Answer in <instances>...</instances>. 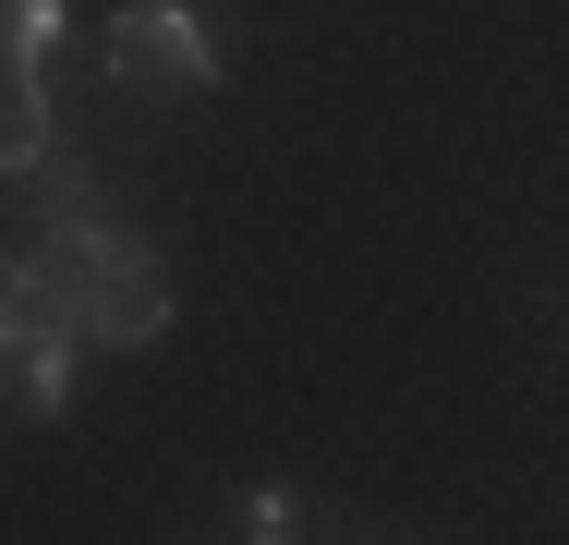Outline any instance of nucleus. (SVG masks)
<instances>
[{"mask_svg":"<svg viewBox=\"0 0 569 545\" xmlns=\"http://www.w3.org/2000/svg\"><path fill=\"white\" fill-rule=\"evenodd\" d=\"M49 37H61V0H12V61H24V73L49 61Z\"/></svg>","mask_w":569,"mask_h":545,"instance_id":"20e7f679","label":"nucleus"},{"mask_svg":"<svg viewBox=\"0 0 569 545\" xmlns=\"http://www.w3.org/2000/svg\"><path fill=\"white\" fill-rule=\"evenodd\" d=\"M0 146H12V170H37V158H49V86H37L24 61H12V133H0Z\"/></svg>","mask_w":569,"mask_h":545,"instance_id":"7ed1b4c3","label":"nucleus"},{"mask_svg":"<svg viewBox=\"0 0 569 545\" xmlns=\"http://www.w3.org/2000/svg\"><path fill=\"white\" fill-rule=\"evenodd\" d=\"M242 534H254V545H291L303 522H291V497H279V485H254V497H242Z\"/></svg>","mask_w":569,"mask_h":545,"instance_id":"39448f33","label":"nucleus"},{"mask_svg":"<svg viewBox=\"0 0 569 545\" xmlns=\"http://www.w3.org/2000/svg\"><path fill=\"white\" fill-rule=\"evenodd\" d=\"M110 73L121 86H219V49H207V24L182 12V0H121V24H110Z\"/></svg>","mask_w":569,"mask_h":545,"instance_id":"f257e3e1","label":"nucleus"},{"mask_svg":"<svg viewBox=\"0 0 569 545\" xmlns=\"http://www.w3.org/2000/svg\"><path fill=\"white\" fill-rule=\"evenodd\" d=\"M61 400H73V327H24V339H12V413L49 425Z\"/></svg>","mask_w":569,"mask_h":545,"instance_id":"f03ea898","label":"nucleus"}]
</instances>
